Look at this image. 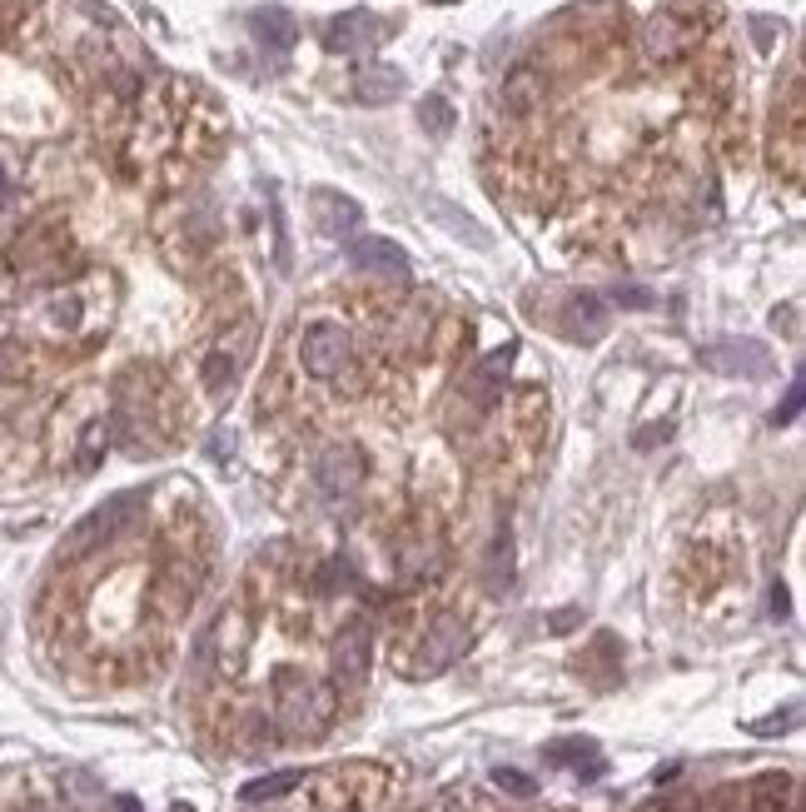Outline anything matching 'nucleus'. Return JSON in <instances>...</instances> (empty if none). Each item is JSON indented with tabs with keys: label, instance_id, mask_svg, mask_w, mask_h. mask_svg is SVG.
Instances as JSON below:
<instances>
[{
	"label": "nucleus",
	"instance_id": "nucleus-1",
	"mask_svg": "<svg viewBox=\"0 0 806 812\" xmlns=\"http://www.w3.org/2000/svg\"><path fill=\"white\" fill-rule=\"evenodd\" d=\"M274 702H279V722L284 732L294 738H318V732L334 722V688L318 678H304L294 668H279L274 673Z\"/></svg>",
	"mask_w": 806,
	"mask_h": 812
},
{
	"label": "nucleus",
	"instance_id": "nucleus-2",
	"mask_svg": "<svg viewBox=\"0 0 806 812\" xmlns=\"http://www.w3.org/2000/svg\"><path fill=\"white\" fill-rule=\"evenodd\" d=\"M702 6H687V0H672V6H662V11L647 15L642 25V51L647 61L657 65H672L682 61V55H692L697 45H702Z\"/></svg>",
	"mask_w": 806,
	"mask_h": 812
},
{
	"label": "nucleus",
	"instance_id": "nucleus-3",
	"mask_svg": "<svg viewBox=\"0 0 806 812\" xmlns=\"http://www.w3.org/2000/svg\"><path fill=\"white\" fill-rule=\"evenodd\" d=\"M354 360V334L334 320H314L299 334V364H304L308 379H334L344 374V364Z\"/></svg>",
	"mask_w": 806,
	"mask_h": 812
},
{
	"label": "nucleus",
	"instance_id": "nucleus-4",
	"mask_svg": "<svg viewBox=\"0 0 806 812\" xmlns=\"http://www.w3.org/2000/svg\"><path fill=\"white\" fill-rule=\"evenodd\" d=\"M139 513V493H115L109 503H100L95 513H85V519L70 529V539H65V553L70 559H80V553H90V549H100V543H109L119 529H129V519Z\"/></svg>",
	"mask_w": 806,
	"mask_h": 812
},
{
	"label": "nucleus",
	"instance_id": "nucleus-5",
	"mask_svg": "<svg viewBox=\"0 0 806 812\" xmlns=\"http://www.w3.org/2000/svg\"><path fill=\"white\" fill-rule=\"evenodd\" d=\"M364 473H368V464H364V454H358L354 444H334V449H324L318 454V464H314V483H318L324 499H354L358 483H364Z\"/></svg>",
	"mask_w": 806,
	"mask_h": 812
},
{
	"label": "nucleus",
	"instance_id": "nucleus-6",
	"mask_svg": "<svg viewBox=\"0 0 806 812\" xmlns=\"http://www.w3.org/2000/svg\"><path fill=\"white\" fill-rule=\"evenodd\" d=\"M702 369L712 374H742V379H762V374H772V350L756 340H716L706 344L702 354Z\"/></svg>",
	"mask_w": 806,
	"mask_h": 812
},
{
	"label": "nucleus",
	"instance_id": "nucleus-7",
	"mask_svg": "<svg viewBox=\"0 0 806 812\" xmlns=\"http://www.w3.org/2000/svg\"><path fill=\"white\" fill-rule=\"evenodd\" d=\"M384 41V21L374 11H344L324 25V51L334 55H368Z\"/></svg>",
	"mask_w": 806,
	"mask_h": 812
},
{
	"label": "nucleus",
	"instance_id": "nucleus-8",
	"mask_svg": "<svg viewBox=\"0 0 806 812\" xmlns=\"http://www.w3.org/2000/svg\"><path fill=\"white\" fill-rule=\"evenodd\" d=\"M607 320H613V314H607L603 294L577 290V294H567L563 314H557V334L573 344H597L607 334Z\"/></svg>",
	"mask_w": 806,
	"mask_h": 812
},
{
	"label": "nucleus",
	"instance_id": "nucleus-9",
	"mask_svg": "<svg viewBox=\"0 0 806 812\" xmlns=\"http://www.w3.org/2000/svg\"><path fill=\"white\" fill-rule=\"evenodd\" d=\"M468 648V623L453 618V613H443V618L428 623L423 633V648H418V673H443L453 668L458 658H463Z\"/></svg>",
	"mask_w": 806,
	"mask_h": 812
},
{
	"label": "nucleus",
	"instance_id": "nucleus-10",
	"mask_svg": "<svg viewBox=\"0 0 806 812\" xmlns=\"http://www.w3.org/2000/svg\"><path fill=\"white\" fill-rule=\"evenodd\" d=\"M368 663H374V628L364 618L344 623L334 638V673L344 683H364L368 678Z\"/></svg>",
	"mask_w": 806,
	"mask_h": 812
},
{
	"label": "nucleus",
	"instance_id": "nucleus-11",
	"mask_svg": "<svg viewBox=\"0 0 806 812\" xmlns=\"http://www.w3.org/2000/svg\"><path fill=\"white\" fill-rule=\"evenodd\" d=\"M308 210H314L318 235H328V240H344V235H354L358 225H364V210L338 190H314L308 195Z\"/></svg>",
	"mask_w": 806,
	"mask_h": 812
},
{
	"label": "nucleus",
	"instance_id": "nucleus-12",
	"mask_svg": "<svg viewBox=\"0 0 806 812\" xmlns=\"http://www.w3.org/2000/svg\"><path fill=\"white\" fill-rule=\"evenodd\" d=\"M249 31H254V41L264 45V51H274V55L294 51V41H299V21H294V11H284V6H259V11L249 15Z\"/></svg>",
	"mask_w": 806,
	"mask_h": 812
},
{
	"label": "nucleus",
	"instance_id": "nucleus-13",
	"mask_svg": "<svg viewBox=\"0 0 806 812\" xmlns=\"http://www.w3.org/2000/svg\"><path fill=\"white\" fill-rule=\"evenodd\" d=\"M404 91H408V81H404L398 65H364V71L354 75V101L358 105H388Z\"/></svg>",
	"mask_w": 806,
	"mask_h": 812
},
{
	"label": "nucleus",
	"instance_id": "nucleus-14",
	"mask_svg": "<svg viewBox=\"0 0 806 812\" xmlns=\"http://www.w3.org/2000/svg\"><path fill=\"white\" fill-rule=\"evenodd\" d=\"M348 264H358V270H378V274H408V254H404V244H394V240H354L348 244Z\"/></svg>",
	"mask_w": 806,
	"mask_h": 812
},
{
	"label": "nucleus",
	"instance_id": "nucleus-15",
	"mask_svg": "<svg viewBox=\"0 0 806 812\" xmlns=\"http://www.w3.org/2000/svg\"><path fill=\"white\" fill-rule=\"evenodd\" d=\"M547 762H553V768H573L577 778H603V772H607V762H603V752H597V742H587V738H563V742H553V748H547Z\"/></svg>",
	"mask_w": 806,
	"mask_h": 812
},
{
	"label": "nucleus",
	"instance_id": "nucleus-16",
	"mask_svg": "<svg viewBox=\"0 0 806 812\" xmlns=\"http://www.w3.org/2000/svg\"><path fill=\"white\" fill-rule=\"evenodd\" d=\"M507 369H513V344L493 350L473 374H468V394H473L478 404H493V399H498V384L507 379Z\"/></svg>",
	"mask_w": 806,
	"mask_h": 812
},
{
	"label": "nucleus",
	"instance_id": "nucleus-17",
	"mask_svg": "<svg viewBox=\"0 0 806 812\" xmlns=\"http://www.w3.org/2000/svg\"><path fill=\"white\" fill-rule=\"evenodd\" d=\"M792 778L786 772H762L752 782V812H786L792 808Z\"/></svg>",
	"mask_w": 806,
	"mask_h": 812
},
{
	"label": "nucleus",
	"instance_id": "nucleus-18",
	"mask_svg": "<svg viewBox=\"0 0 806 812\" xmlns=\"http://www.w3.org/2000/svg\"><path fill=\"white\" fill-rule=\"evenodd\" d=\"M299 782H304V772H294V768H284V772H269V778H254V782H244L239 788V798L254 808V802H274V798H284V792H294Z\"/></svg>",
	"mask_w": 806,
	"mask_h": 812
},
{
	"label": "nucleus",
	"instance_id": "nucleus-19",
	"mask_svg": "<svg viewBox=\"0 0 806 812\" xmlns=\"http://www.w3.org/2000/svg\"><path fill=\"white\" fill-rule=\"evenodd\" d=\"M433 215H438V220H443V230H448V235H458V240L478 244V250H488V244H493V240H488V235H483V230H478V225H473V220H468V215L448 210V205H433Z\"/></svg>",
	"mask_w": 806,
	"mask_h": 812
},
{
	"label": "nucleus",
	"instance_id": "nucleus-20",
	"mask_svg": "<svg viewBox=\"0 0 806 812\" xmlns=\"http://www.w3.org/2000/svg\"><path fill=\"white\" fill-rule=\"evenodd\" d=\"M418 121H423L433 135H448V131H453V111H448L443 95H428V101L418 105Z\"/></svg>",
	"mask_w": 806,
	"mask_h": 812
},
{
	"label": "nucleus",
	"instance_id": "nucleus-21",
	"mask_svg": "<svg viewBox=\"0 0 806 812\" xmlns=\"http://www.w3.org/2000/svg\"><path fill=\"white\" fill-rule=\"evenodd\" d=\"M105 439H109V424H90L85 429V444H80V469H95L100 464V449H105Z\"/></svg>",
	"mask_w": 806,
	"mask_h": 812
},
{
	"label": "nucleus",
	"instance_id": "nucleus-22",
	"mask_svg": "<svg viewBox=\"0 0 806 812\" xmlns=\"http://www.w3.org/2000/svg\"><path fill=\"white\" fill-rule=\"evenodd\" d=\"M802 399H806V384H802V374H796V379H792V389H786V399L776 404V414H772V424H776V429H782V424H792L796 414H802Z\"/></svg>",
	"mask_w": 806,
	"mask_h": 812
},
{
	"label": "nucleus",
	"instance_id": "nucleus-23",
	"mask_svg": "<svg viewBox=\"0 0 806 812\" xmlns=\"http://www.w3.org/2000/svg\"><path fill=\"white\" fill-rule=\"evenodd\" d=\"M493 782H498L503 792H513V798H533V792H537L533 778H527V772H517V768H498Z\"/></svg>",
	"mask_w": 806,
	"mask_h": 812
},
{
	"label": "nucleus",
	"instance_id": "nucleus-24",
	"mask_svg": "<svg viewBox=\"0 0 806 812\" xmlns=\"http://www.w3.org/2000/svg\"><path fill=\"white\" fill-rule=\"evenodd\" d=\"M796 718H802V708H786V712H772V718H762V722H752V732L756 738H772V732H786V728H796Z\"/></svg>",
	"mask_w": 806,
	"mask_h": 812
},
{
	"label": "nucleus",
	"instance_id": "nucleus-25",
	"mask_svg": "<svg viewBox=\"0 0 806 812\" xmlns=\"http://www.w3.org/2000/svg\"><path fill=\"white\" fill-rule=\"evenodd\" d=\"M613 300H622L627 310H652V304H657V300H652V290H642V284H617Z\"/></svg>",
	"mask_w": 806,
	"mask_h": 812
},
{
	"label": "nucleus",
	"instance_id": "nucleus-26",
	"mask_svg": "<svg viewBox=\"0 0 806 812\" xmlns=\"http://www.w3.org/2000/svg\"><path fill=\"white\" fill-rule=\"evenodd\" d=\"M428 812H468V802L458 798V792H443V798H438V802H433V808H428Z\"/></svg>",
	"mask_w": 806,
	"mask_h": 812
},
{
	"label": "nucleus",
	"instance_id": "nucleus-27",
	"mask_svg": "<svg viewBox=\"0 0 806 812\" xmlns=\"http://www.w3.org/2000/svg\"><path fill=\"white\" fill-rule=\"evenodd\" d=\"M577 618H583V613H577V608H563V613H553V633H567V628H573Z\"/></svg>",
	"mask_w": 806,
	"mask_h": 812
},
{
	"label": "nucleus",
	"instance_id": "nucleus-28",
	"mask_svg": "<svg viewBox=\"0 0 806 812\" xmlns=\"http://www.w3.org/2000/svg\"><path fill=\"white\" fill-rule=\"evenodd\" d=\"M115 812H139V802L135 798H115Z\"/></svg>",
	"mask_w": 806,
	"mask_h": 812
},
{
	"label": "nucleus",
	"instance_id": "nucleus-29",
	"mask_svg": "<svg viewBox=\"0 0 806 812\" xmlns=\"http://www.w3.org/2000/svg\"><path fill=\"white\" fill-rule=\"evenodd\" d=\"M433 6H453V0H433Z\"/></svg>",
	"mask_w": 806,
	"mask_h": 812
},
{
	"label": "nucleus",
	"instance_id": "nucleus-30",
	"mask_svg": "<svg viewBox=\"0 0 806 812\" xmlns=\"http://www.w3.org/2000/svg\"><path fill=\"white\" fill-rule=\"evenodd\" d=\"M175 812H195V808H175Z\"/></svg>",
	"mask_w": 806,
	"mask_h": 812
},
{
	"label": "nucleus",
	"instance_id": "nucleus-31",
	"mask_svg": "<svg viewBox=\"0 0 806 812\" xmlns=\"http://www.w3.org/2000/svg\"><path fill=\"white\" fill-rule=\"evenodd\" d=\"M642 812H662V808H642Z\"/></svg>",
	"mask_w": 806,
	"mask_h": 812
}]
</instances>
